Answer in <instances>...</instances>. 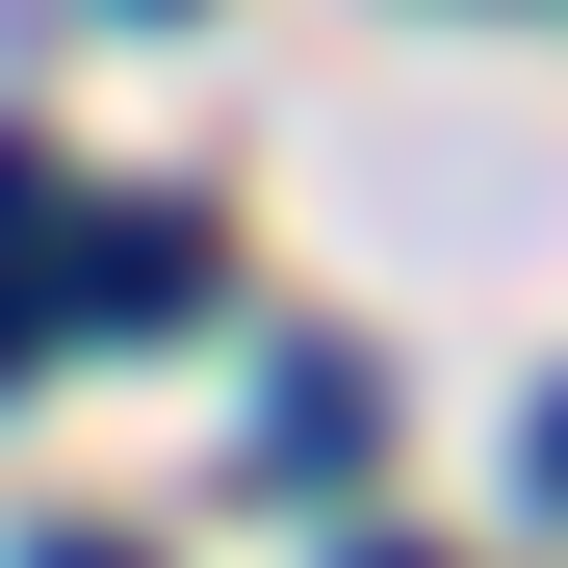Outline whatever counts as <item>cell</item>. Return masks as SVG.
Returning a JSON list of instances; mask_svg holds the SVG:
<instances>
[{
  "mask_svg": "<svg viewBox=\"0 0 568 568\" xmlns=\"http://www.w3.org/2000/svg\"><path fill=\"white\" fill-rule=\"evenodd\" d=\"M542 491H568V414H542Z\"/></svg>",
  "mask_w": 568,
  "mask_h": 568,
  "instance_id": "5b68a950",
  "label": "cell"
},
{
  "mask_svg": "<svg viewBox=\"0 0 568 568\" xmlns=\"http://www.w3.org/2000/svg\"><path fill=\"white\" fill-rule=\"evenodd\" d=\"M52 233H78V258H52V336H181V311L233 284L207 207H52Z\"/></svg>",
  "mask_w": 568,
  "mask_h": 568,
  "instance_id": "6da1fadb",
  "label": "cell"
},
{
  "mask_svg": "<svg viewBox=\"0 0 568 568\" xmlns=\"http://www.w3.org/2000/svg\"><path fill=\"white\" fill-rule=\"evenodd\" d=\"M27 568H155V542H27Z\"/></svg>",
  "mask_w": 568,
  "mask_h": 568,
  "instance_id": "3957f363",
  "label": "cell"
},
{
  "mask_svg": "<svg viewBox=\"0 0 568 568\" xmlns=\"http://www.w3.org/2000/svg\"><path fill=\"white\" fill-rule=\"evenodd\" d=\"M258 465H284V491H336V465H362V362H284V388H258Z\"/></svg>",
  "mask_w": 568,
  "mask_h": 568,
  "instance_id": "7a4b0ae2",
  "label": "cell"
},
{
  "mask_svg": "<svg viewBox=\"0 0 568 568\" xmlns=\"http://www.w3.org/2000/svg\"><path fill=\"white\" fill-rule=\"evenodd\" d=\"M336 568H439V542H336Z\"/></svg>",
  "mask_w": 568,
  "mask_h": 568,
  "instance_id": "277c9868",
  "label": "cell"
}]
</instances>
